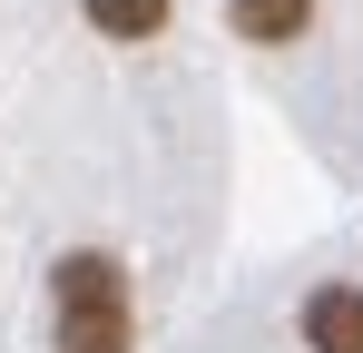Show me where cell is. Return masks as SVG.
<instances>
[{
	"instance_id": "obj_1",
	"label": "cell",
	"mask_w": 363,
	"mask_h": 353,
	"mask_svg": "<svg viewBox=\"0 0 363 353\" xmlns=\"http://www.w3.org/2000/svg\"><path fill=\"white\" fill-rule=\"evenodd\" d=\"M50 353H138L128 265L108 245H69L50 265Z\"/></svg>"
},
{
	"instance_id": "obj_2",
	"label": "cell",
	"mask_w": 363,
	"mask_h": 353,
	"mask_svg": "<svg viewBox=\"0 0 363 353\" xmlns=\"http://www.w3.org/2000/svg\"><path fill=\"white\" fill-rule=\"evenodd\" d=\"M295 344H304V353H363V285H354V275L304 285V304H295Z\"/></svg>"
},
{
	"instance_id": "obj_3",
	"label": "cell",
	"mask_w": 363,
	"mask_h": 353,
	"mask_svg": "<svg viewBox=\"0 0 363 353\" xmlns=\"http://www.w3.org/2000/svg\"><path fill=\"white\" fill-rule=\"evenodd\" d=\"M226 30L245 50H295L314 40V0H226Z\"/></svg>"
},
{
	"instance_id": "obj_4",
	"label": "cell",
	"mask_w": 363,
	"mask_h": 353,
	"mask_svg": "<svg viewBox=\"0 0 363 353\" xmlns=\"http://www.w3.org/2000/svg\"><path fill=\"white\" fill-rule=\"evenodd\" d=\"M79 10H89V30H99V40H118V50L157 40V30L177 20V0H79Z\"/></svg>"
}]
</instances>
